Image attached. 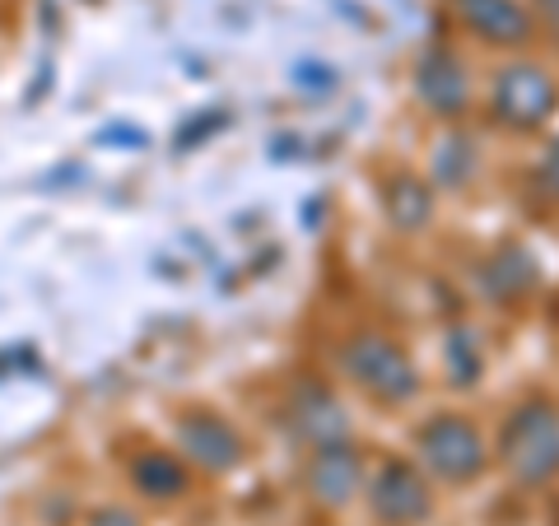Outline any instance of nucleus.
Masks as SVG:
<instances>
[{
	"instance_id": "1",
	"label": "nucleus",
	"mask_w": 559,
	"mask_h": 526,
	"mask_svg": "<svg viewBox=\"0 0 559 526\" xmlns=\"http://www.w3.org/2000/svg\"><path fill=\"white\" fill-rule=\"evenodd\" d=\"M499 462L522 489H540L559 480V406L532 396L509 410L499 425Z\"/></svg>"
},
{
	"instance_id": "2",
	"label": "nucleus",
	"mask_w": 559,
	"mask_h": 526,
	"mask_svg": "<svg viewBox=\"0 0 559 526\" xmlns=\"http://www.w3.org/2000/svg\"><path fill=\"white\" fill-rule=\"evenodd\" d=\"M336 368L345 382H355L364 396L382 401V406H406L419 392V368L406 355V345H396L382 331H355L336 349Z\"/></svg>"
},
{
	"instance_id": "3",
	"label": "nucleus",
	"mask_w": 559,
	"mask_h": 526,
	"mask_svg": "<svg viewBox=\"0 0 559 526\" xmlns=\"http://www.w3.org/2000/svg\"><path fill=\"white\" fill-rule=\"evenodd\" d=\"M415 466L425 470L429 480L443 485H471L489 470V447L485 433L476 429V419L466 415H429L425 425L415 429Z\"/></svg>"
},
{
	"instance_id": "4",
	"label": "nucleus",
	"mask_w": 559,
	"mask_h": 526,
	"mask_svg": "<svg viewBox=\"0 0 559 526\" xmlns=\"http://www.w3.org/2000/svg\"><path fill=\"white\" fill-rule=\"evenodd\" d=\"M489 112L509 131H540L559 112V80L540 61H509L489 84Z\"/></svg>"
},
{
	"instance_id": "5",
	"label": "nucleus",
	"mask_w": 559,
	"mask_h": 526,
	"mask_svg": "<svg viewBox=\"0 0 559 526\" xmlns=\"http://www.w3.org/2000/svg\"><path fill=\"white\" fill-rule=\"evenodd\" d=\"M173 443L187 466L205 470V476H229L248 462V438L238 433L234 419H224L219 410H187L173 425Z\"/></svg>"
},
{
	"instance_id": "6",
	"label": "nucleus",
	"mask_w": 559,
	"mask_h": 526,
	"mask_svg": "<svg viewBox=\"0 0 559 526\" xmlns=\"http://www.w3.org/2000/svg\"><path fill=\"white\" fill-rule=\"evenodd\" d=\"M411 89H415V103H419V108H425L429 117L457 121V117H466V108H471V65H466V57H462L457 47L429 43V47L415 57Z\"/></svg>"
},
{
	"instance_id": "7",
	"label": "nucleus",
	"mask_w": 559,
	"mask_h": 526,
	"mask_svg": "<svg viewBox=\"0 0 559 526\" xmlns=\"http://www.w3.org/2000/svg\"><path fill=\"white\" fill-rule=\"evenodd\" d=\"M369 485V507L382 526H425L433 517V489L429 476L406 457H392L373 470Z\"/></svg>"
},
{
	"instance_id": "8",
	"label": "nucleus",
	"mask_w": 559,
	"mask_h": 526,
	"mask_svg": "<svg viewBox=\"0 0 559 526\" xmlns=\"http://www.w3.org/2000/svg\"><path fill=\"white\" fill-rule=\"evenodd\" d=\"M285 419L299 443L322 447V443H341V438H355V425H349L345 401L331 392V382L322 378H299L294 392L285 401Z\"/></svg>"
},
{
	"instance_id": "9",
	"label": "nucleus",
	"mask_w": 559,
	"mask_h": 526,
	"mask_svg": "<svg viewBox=\"0 0 559 526\" xmlns=\"http://www.w3.org/2000/svg\"><path fill=\"white\" fill-rule=\"evenodd\" d=\"M304 485H308V494L318 499L322 507L355 503V494L364 489V452H359L355 438L312 447V457L304 466Z\"/></svg>"
},
{
	"instance_id": "10",
	"label": "nucleus",
	"mask_w": 559,
	"mask_h": 526,
	"mask_svg": "<svg viewBox=\"0 0 559 526\" xmlns=\"http://www.w3.org/2000/svg\"><path fill=\"white\" fill-rule=\"evenodd\" d=\"M452 20L485 47H527L536 38V20L522 0H448Z\"/></svg>"
},
{
	"instance_id": "11",
	"label": "nucleus",
	"mask_w": 559,
	"mask_h": 526,
	"mask_svg": "<svg viewBox=\"0 0 559 526\" xmlns=\"http://www.w3.org/2000/svg\"><path fill=\"white\" fill-rule=\"evenodd\" d=\"M127 480L140 499L150 503H178L187 489H191V470L178 452H164V447H140L135 457L127 462Z\"/></svg>"
},
{
	"instance_id": "12",
	"label": "nucleus",
	"mask_w": 559,
	"mask_h": 526,
	"mask_svg": "<svg viewBox=\"0 0 559 526\" xmlns=\"http://www.w3.org/2000/svg\"><path fill=\"white\" fill-rule=\"evenodd\" d=\"M540 285V271L527 248H503L480 266V289L489 303H522Z\"/></svg>"
},
{
	"instance_id": "13",
	"label": "nucleus",
	"mask_w": 559,
	"mask_h": 526,
	"mask_svg": "<svg viewBox=\"0 0 559 526\" xmlns=\"http://www.w3.org/2000/svg\"><path fill=\"white\" fill-rule=\"evenodd\" d=\"M382 215L396 234H419L433 219V182L415 178V172H396L382 187Z\"/></svg>"
},
{
	"instance_id": "14",
	"label": "nucleus",
	"mask_w": 559,
	"mask_h": 526,
	"mask_svg": "<svg viewBox=\"0 0 559 526\" xmlns=\"http://www.w3.org/2000/svg\"><path fill=\"white\" fill-rule=\"evenodd\" d=\"M476 168H480L476 140L462 135V131H452V135L439 140V150H433L429 182L443 187V191H462V187H471V178H476Z\"/></svg>"
},
{
	"instance_id": "15",
	"label": "nucleus",
	"mask_w": 559,
	"mask_h": 526,
	"mask_svg": "<svg viewBox=\"0 0 559 526\" xmlns=\"http://www.w3.org/2000/svg\"><path fill=\"white\" fill-rule=\"evenodd\" d=\"M443 359H448V382L452 387H476L480 382V345H476V331L471 326H452L443 336Z\"/></svg>"
},
{
	"instance_id": "16",
	"label": "nucleus",
	"mask_w": 559,
	"mask_h": 526,
	"mask_svg": "<svg viewBox=\"0 0 559 526\" xmlns=\"http://www.w3.org/2000/svg\"><path fill=\"white\" fill-rule=\"evenodd\" d=\"M289 84L294 89H304V94H318V98H326V94H336V84H341V70L331 65V61H294L289 65Z\"/></svg>"
},
{
	"instance_id": "17",
	"label": "nucleus",
	"mask_w": 559,
	"mask_h": 526,
	"mask_svg": "<svg viewBox=\"0 0 559 526\" xmlns=\"http://www.w3.org/2000/svg\"><path fill=\"white\" fill-rule=\"evenodd\" d=\"M224 121H229V112H224V108H215L210 117H191L187 127L178 131V150H191L197 140H210V135H215V131L224 127Z\"/></svg>"
},
{
	"instance_id": "18",
	"label": "nucleus",
	"mask_w": 559,
	"mask_h": 526,
	"mask_svg": "<svg viewBox=\"0 0 559 526\" xmlns=\"http://www.w3.org/2000/svg\"><path fill=\"white\" fill-rule=\"evenodd\" d=\"M98 145H131V150H145V145H150V131H140V127H127V121H117V127L98 131Z\"/></svg>"
},
{
	"instance_id": "19",
	"label": "nucleus",
	"mask_w": 559,
	"mask_h": 526,
	"mask_svg": "<svg viewBox=\"0 0 559 526\" xmlns=\"http://www.w3.org/2000/svg\"><path fill=\"white\" fill-rule=\"evenodd\" d=\"M527 10H532V20H536V24H540V28H546V33H550V38L559 43V0H532V5H527Z\"/></svg>"
},
{
	"instance_id": "20",
	"label": "nucleus",
	"mask_w": 559,
	"mask_h": 526,
	"mask_svg": "<svg viewBox=\"0 0 559 526\" xmlns=\"http://www.w3.org/2000/svg\"><path fill=\"white\" fill-rule=\"evenodd\" d=\"M540 182H546L550 196H559V140H550L546 159H540Z\"/></svg>"
},
{
	"instance_id": "21",
	"label": "nucleus",
	"mask_w": 559,
	"mask_h": 526,
	"mask_svg": "<svg viewBox=\"0 0 559 526\" xmlns=\"http://www.w3.org/2000/svg\"><path fill=\"white\" fill-rule=\"evenodd\" d=\"M90 526H140V517L131 513V507H98V513L90 517Z\"/></svg>"
},
{
	"instance_id": "22",
	"label": "nucleus",
	"mask_w": 559,
	"mask_h": 526,
	"mask_svg": "<svg viewBox=\"0 0 559 526\" xmlns=\"http://www.w3.org/2000/svg\"><path fill=\"white\" fill-rule=\"evenodd\" d=\"M331 10H341L345 20H355V24H364V28H373V14L364 10V5H349V0H331Z\"/></svg>"
}]
</instances>
